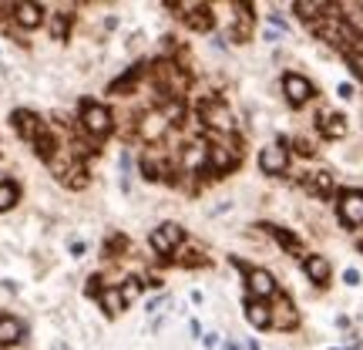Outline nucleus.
<instances>
[{"instance_id":"f257e3e1","label":"nucleus","mask_w":363,"mask_h":350,"mask_svg":"<svg viewBox=\"0 0 363 350\" xmlns=\"http://www.w3.org/2000/svg\"><path fill=\"white\" fill-rule=\"evenodd\" d=\"M81 125H84L91 135L104 138V135L111 131V111L101 108V104H94V102H84L81 104Z\"/></svg>"},{"instance_id":"f03ea898","label":"nucleus","mask_w":363,"mask_h":350,"mask_svg":"<svg viewBox=\"0 0 363 350\" xmlns=\"http://www.w3.org/2000/svg\"><path fill=\"white\" fill-rule=\"evenodd\" d=\"M199 115H202V121H206V125H212V128H219V131H233L235 128L233 111H229L222 102H216V98L199 104Z\"/></svg>"},{"instance_id":"7ed1b4c3","label":"nucleus","mask_w":363,"mask_h":350,"mask_svg":"<svg viewBox=\"0 0 363 350\" xmlns=\"http://www.w3.org/2000/svg\"><path fill=\"white\" fill-rule=\"evenodd\" d=\"M148 243H152V249H155V253L169 256L172 249L182 243V226H179V222H162L155 233L148 236Z\"/></svg>"},{"instance_id":"20e7f679","label":"nucleus","mask_w":363,"mask_h":350,"mask_svg":"<svg viewBox=\"0 0 363 350\" xmlns=\"http://www.w3.org/2000/svg\"><path fill=\"white\" fill-rule=\"evenodd\" d=\"M246 286H249V293H252V300L266 303L269 297H276V280L266 270H246Z\"/></svg>"},{"instance_id":"39448f33","label":"nucleus","mask_w":363,"mask_h":350,"mask_svg":"<svg viewBox=\"0 0 363 350\" xmlns=\"http://www.w3.org/2000/svg\"><path fill=\"white\" fill-rule=\"evenodd\" d=\"M259 169L266 172V175H283V172L289 169V155H286L283 145H266V148H262Z\"/></svg>"},{"instance_id":"423d86ee","label":"nucleus","mask_w":363,"mask_h":350,"mask_svg":"<svg viewBox=\"0 0 363 350\" xmlns=\"http://www.w3.org/2000/svg\"><path fill=\"white\" fill-rule=\"evenodd\" d=\"M340 219L347 226H363V192H343L340 195Z\"/></svg>"},{"instance_id":"0eeeda50","label":"nucleus","mask_w":363,"mask_h":350,"mask_svg":"<svg viewBox=\"0 0 363 350\" xmlns=\"http://www.w3.org/2000/svg\"><path fill=\"white\" fill-rule=\"evenodd\" d=\"M283 91H286V98H289V104H306L313 98V84L303 75H286L283 78Z\"/></svg>"},{"instance_id":"6e6552de","label":"nucleus","mask_w":363,"mask_h":350,"mask_svg":"<svg viewBox=\"0 0 363 350\" xmlns=\"http://www.w3.org/2000/svg\"><path fill=\"white\" fill-rule=\"evenodd\" d=\"M11 121H13V128L21 131V138H27V142H38L40 125H38V115H34V111H13Z\"/></svg>"},{"instance_id":"1a4fd4ad","label":"nucleus","mask_w":363,"mask_h":350,"mask_svg":"<svg viewBox=\"0 0 363 350\" xmlns=\"http://www.w3.org/2000/svg\"><path fill=\"white\" fill-rule=\"evenodd\" d=\"M246 320L252 327L266 330V327H272V310L262 303V300H249V303H246Z\"/></svg>"},{"instance_id":"9d476101","label":"nucleus","mask_w":363,"mask_h":350,"mask_svg":"<svg viewBox=\"0 0 363 350\" xmlns=\"http://www.w3.org/2000/svg\"><path fill=\"white\" fill-rule=\"evenodd\" d=\"M13 17H17V24L27 27V31H34V27H40V21H44V13H40L38 4H17L13 7Z\"/></svg>"},{"instance_id":"9b49d317","label":"nucleus","mask_w":363,"mask_h":350,"mask_svg":"<svg viewBox=\"0 0 363 350\" xmlns=\"http://www.w3.org/2000/svg\"><path fill=\"white\" fill-rule=\"evenodd\" d=\"M21 337H24V327H21V320H17V317H11V313H4V317H0V347L17 344Z\"/></svg>"},{"instance_id":"f8f14e48","label":"nucleus","mask_w":363,"mask_h":350,"mask_svg":"<svg viewBox=\"0 0 363 350\" xmlns=\"http://www.w3.org/2000/svg\"><path fill=\"white\" fill-rule=\"evenodd\" d=\"M303 270H306V276H310L313 283H326L330 280V260L326 256H306Z\"/></svg>"},{"instance_id":"ddd939ff","label":"nucleus","mask_w":363,"mask_h":350,"mask_svg":"<svg viewBox=\"0 0 363 350\" xmlns=\"http://www.w3.org/2000/svg\"><path fill=\"white\" fill-rule=\"evenodd\" d=\"M206 165H212L216 172H229L235 165V155L229 152V148H222V145H212V148H208Z\"/></svg>"},{"instance_id":"4468645a","label":"nucleus","mask_w":363,"mask_h":350,"mask_svg":"<svg viewBox=\"0 0 363 350\" xmlns=\"http://www.w3.org/2000/svg\"><path fill=\"white\" fill-rule=\"evenodd\" d=\"M165 128H169V118L165 115H148L142 125V138L145 142H155V138H162L165 135Z\"/></svg>"},{"instance_id":"2eb2a0df","label":"nucleus","mask_w":363,"mask_h":350,"mask_svg":"<svg viewBox=\"0 0 363 350\" xmlns=\"http://www.w3.org/2000/svg\"><path fill=\"white\" fill-rule=\"evenodd\" d=\"M272 327H283V330L296 327V310H293V303H289L286 297H279V307H276V313H272Z\"/></svg>"},{"instance_id":"dca6fc26","label":"nucleus","mask_w":363,"mask_h":350,"mask_svg":"<svg viewBox=\"0 0 363 350\" xmlns=\"http://www.w3.org/2000/svg\"><path fill=\"white\" fill-rule=\"evenodd\" d=\"M98 300H101V307L108 317H118V313L125 310V297H121V290H115V286H111V290H101Z\"/></svg>"},{"instance_id":"f3484780","label":"nucleus","mask_w":363,"mask_h":350,"mask_svg":"<svg viewBox=\"0 0 363 350\" xmlns=\"http://www.w3.org/2000/svg\"><path fill=\"white\" fill-rule=\"evenodd\" d=\"M326 138H343L347 135V118L343 115H323V125H320Z\"/></svg>"},{"instance_id":"a211bd4d","label":"nucleus","mask_w":363,"mask_h":350,"mask_svg":"<svg viewBox=\"0 0 363 350\" xmlns=\"http://www.w3.org/2000/svg\"><path fill=\"white\" fill-rule=\"evenodd\" d=\"M343 24L350 27V34H363V4H347L343 7Z\"/></svg>"},{"instance_id":"6ab92c4d","label":"nucleus","mask_w":363,"mask_h":350,"mask_svg":"<svg viewBox=\"0 0 363 350\" xmlns=\"http://www.w3.org/2000/svg\"><path fill=\"white\" fill-rule=\"evenodd\" d=\"M293 11L299 13V17H306V21H313L320 11H330V4H313V0H296L293 4Z\"/></svg>"},{"instance_id":"aec40b11","label":"nucleus","mask_w":363,"mask_h":350,"mask_svg":"<svg viewBox=\"0 0 363 350\" xmlns=\"http://www.w3.org/2000/svg\"><path fill=\"white\" fill-rule=\"evenodd\" d=\"M13 202H17V185L13 182H0V212H7Z\"/></svg>"},{"instance_id":"412c9836","label":"nucleus","mask_w":363,"mask_h":350,"mask_svg":"<svg viewBox=\"0 0 363 350\" xmlns=\"http://www.w3.org/2000/svg\"><path fill=\"white\" fill-rule=\"evenodd\" d=\"M313 189L320 195H330L333 192V175L330 172H313Z\"/></svg>"},{"instance_id":"4be33fe9","label":"nucleus","mask_w":363,"mask_h":350,"mask_svg":"<svg viewBox=\"0 0 363 350\" xmlns=\"http://www.w3.org/2000/svg\"><path fill=\"white\" fill-rule=\"evenodd\" d=\"M269 233L279 239V246H283V249H293V253L299 249V239H296L293 233H286V229H276V226H269Z\"/></svg>"},{"instance_id":"5701e85b","label":"nucleus","mask_w":363,"mask_h":350,"mask_svg":"<svg viewBox=\"0 0 363 350\" xmlns=\"http://www.w3.org/2000/svg\"><path fill=\"white\" fill-rule=\"evenodd\" d=\"M138 293H142V280H135V276H131L128 283L121 286V297H125V303H135V300H138Z\"/></svg>"},{"instance_id":"b1692460","label":"nucleus","mask_w":363,"mask_h":350,"mask_svg":"<svg viewBox=\"0 0 363 350\" xmlns=\"http://www.w3.org/2000/svg\"><path fill=\"white\" fill-rule=\"evenodd\" d=\"M189 24H192L195 31H208V27H212V13H206V7H199L195 17H189Z\"/></svg>"},{"instance_id":"393cba45","label":"nucleus","mask_w":363,"mask_h":350,"mask_svg":"<svg viewBox=\"0 0 363 350\" xmlns=\"http://www.w3.org/2000/svg\"><path fill=\"white\" fill-rule=\"evenodd\" d=\"M38 155H40V158H51V155H54V142H51V135H44V131L38 135Z\"/></svg>"},{"instance_id":"a878e982","label":"nucleus","mask_w":363,"mask_h":350,"mask_svg":"<svg viewBox=\"0 0 363 350\" xmlns=\"http://www.w3.org/2000/svg\"><path fill=\"white\" fill-rule=\"evenodd\" d=\"M347 61H350V67H353V75L363 81V54L360 51H350L347 54Z\"/></svg>"},{"instance_id":"bb28decb","label":"nucleus","mask_w":363,"mask_h":350,"mask_svg":"<svg viewBox=\"0 0 363 350\" xmlns=\"http://www.w3.org/2000/svg\"><path fill=\"white\" fill-rule=\"evenodd\" d=\"M65 31H67V13H61V17H57V24H54V34H57V38H65Z\"/></svg>"},{"instance_id":"cd10ccee","label":"nucleus","mask_w":363,"mask_h":350,"mask_svg":"<svg viewBox=\"0 0 363 350\" xmlns=\"http://www.w3.org/2000/svg\"><path fill=\"white\" fill-rule=\"evenodd\" d=\"M202 344H206V347H216L219 340H216V334H206V337H202Z\"/></svg>"},{"instance_id":"c85d7f7f","label":"nucleus","mask_w":363,"mask_h":350,"mask_svg":"<svg viewBox=\"0 0 363 350\" xmlns=\"http://www.w3.org/2000/svg\"><path fill=\"white\" fill-rule=\"evenodd\" d=\"M347 283H360V276H357V270H347Z\"/></svg>"}]
</instances>
